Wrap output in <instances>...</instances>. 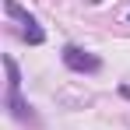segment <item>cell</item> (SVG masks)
Segmentation results:
<instances>
[{
  "label": "cell",
  "instance_id": "5b68a950",
  "mask_svg": "<svg viewBox=\"0 0 130 130\" xmlns=\"http://www.w3.org/2000/svg\"><path fill=\"white\" fill-rule=\"evenodd\" d=\"M127 21H130V14H127Z\"/></svg>",
  "mask_w": 130,
  "mask_h": 130
},
{
  "label": "cell",
  "instance_id": "277c9868",
  "mask_svg": "<svg viewBox=\"0 0 130 130\" xmlns=\"http://www.w3.org/2000/svg\"><path fill=\"white\" fill-rule=\"evenodd\" d=\"M21 39H25L28 46H42V42H46V32L39 28V25H32V28H21Z\"/></svg>",
  "mask_w": 130,
  "mask_h": 130
},
{
  "label": "cell",
  "instance_id": "7a4b0ae2",
  "mask_svg": "<svg viewBox=\"0 0 130 130\" xmlns=\"http://www.w3.org/2000/svg\"><path fill=\"white\" fill-rule=\"evenodd\" d=\"M4 109L11 112V120L39 127V116H35V109H32V106H28V102L21 99V88H7V95H4Z\"/></svg>",
  "mask_w": 130,
  "mask_h": 130
},
{
  "label": "cell",
  "instance_id": "6da1fadb",
  "mask_svg": "<svg viewBox=\"0 0 130 130\" xmlns=\"http://www.w3.org/2000/svg\"><path fill=\"white\" fill-rule=\"evenodd\" d=\"M60 60H63V67L74 70V74H99V70H102V60H99L95 53H88V49H81V46H74V42L63 46Z\"/></svg>",
  "mask_w": 130,
  "mask_h": 130
},
{
  "label": "cell",
  "instance_id": "3957f363",
  "mask_svg": "<svg viewBox=\"0 0 130 130\" xmlns=\"http://www.w3.org/2000/svg\"><path fill=\"white\" fill-rule=\"evenodd\" d=\"M4 11H7V18H14V21H21L25 28H32V25H39V21H35V18H32V14H28V11L21 7V4H18V0H4Z\"/></svg>",
  "mask_w": 130,
  "mask_h": 130
}]
</instances>
